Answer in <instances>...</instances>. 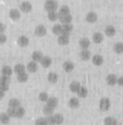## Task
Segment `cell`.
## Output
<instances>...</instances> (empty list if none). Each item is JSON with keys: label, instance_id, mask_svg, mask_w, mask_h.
Segmentation results:
<instances>
[{"label": "cell", "instance_id": "obj_1", "mask_svg": "<svg viewBox=\"0 0 123 125\" xmlns=\"http://www.w3.org/2000/svg\"><path fill=\"white\" fill-rule=\"evenodd\" d=\"M44 9L48 12H54L58 9V2L56 0H46L44 2Z\"/></svg>", "mask_w": 123, "mask_h": 125}, {"label": "cell", "instance_id": "obj_2", "mask_svg": "<svg viewBox=\"0 0 123 125\" xmlns=\"http://www.w3.org/2000/svg\"><path fill=\"white\" fill-rule=\"evenodd\" d=\"M110 106H111V101L109 98L107 97H103L100 99L99 101V109L100 111H102V112H107V111L110 110Z\"/></svg>", "mask_w": 123, "mask_h": 125}, {"label": "cell", "instance_id": "obj_3", "mask_svg": "<svg viewBox=\"0 0 123 125\" xmlns=\"http://www.w3.org/2000/svg\"><path fill=\"white\" fill-rule=\"evenodd\" d=\"M19 10L23 13H29L32 11V3L29 1H23L20 3V8Z\"/></svg>", "mask_w": 123, "mask_h": 125}, {"label": "cell", "instance_id": "obj_4", "mask_svg": "<svg viewBox=\"0 0 123 125\" xmlns=\"http://www.w3.org/2000/svg\"><path fill=\"white\" fill-rule=\"evenodd\" d=\"M9 17L13 21H18L20 19V17H21V11L19 9H11L9 11Z\"/></svg>", "mask_w": 123, "mask_h": 125}, {"label": "cell", "instance_id": "obj_5", "mask_svg": "<svg viewBox=\"0 0 123 125\" xmlns=\"http://www.w3.org/2000/svg\"><path fill=\"white\" fill-rule=\"evenodd\" d=\"M18 45L20 46V47H26V46L29 45V43H30V41H29V37L25 36V35H20L19 37H18Z\"/></svg>", "mask_w": 123, "mask_h": 125}, {"label": "cell", "instance_id": "obj_6", "mask_svg": "<svg viewBox=\"0 0 123 125\" xmlns=\"http://www.w3.org/2000/svg\"><path fill=\"white\" fill-rule=\"evenodd\" d=\"M91 62L96 66H101L103 64V57L100 54H95L93 56H91Z\"/></svg>", "mask_w": 123, "mask_h": 125}, {"label": "cell", "instance_id": "obj_7", "mask_svg": "<svg viewBox=\"0 0 123 125\" xmlns=\"http://www.w3.org/2000/svg\"><path fill=\"white\" fill-rule=\"evenodd\" d=\"M25 67H26V70H28L29 73H36L37 69H39V66H37V62H33V61L29 62H28V65H26Z\"/></svg>", "mask_w": 123, "mask_h": 125}, {"label": "cell", "instance_id": "obj_8", "mask_svg": "<svg viewBox=\"0 0 123 125\" xmlns=\"http://www.w3.org/2000/svg\"><path fill=\"white\" fill-rule=\"evenodd\" d=\"M80 105V101H79V98H76V97H73L69 99L68 101V106L70 109H78Z\"/></svg>", "mask_w": 123, "mask_h": 125}, {"label": "cell", "instance_id": "obj_9", "mask_svg": "<svg viewBox=\"0 0 123 125\" xmlns=\"http://www.w3.org/2000/svg\"><path fill=\"white\" fill-rule=\"evenodd\" d=\"M21 106V102L19 99L17 98H11L8 102V108H12V109H18Z\"/></svg>", "mask_w": 123, "mask_h": 125}, {"label": "cell", "instance_id": "obj_10", "mask_svg": "<svg viewBox=\"0 0 123 125\" xmlns=\"http://www.w3.org/2000/svg\"><path fill=\"white\" fill-rule=\"evenodd\" d=\"M34 33L36 36H44V35L46 34V28L43 25V24H40V25H37L36 28H35L34 30Z\"/></svg>", "mask_w": 123, "mask_h": 125}, {"label": "cell", "instance_id": "obj_11", "mask_svg": "<svg viewBox=\"0 0 123 125\" xmlns=\"http://www.w3.org/2000/svg\"><path fill=\"white\" fill-rule=\"evenodd\" d=\"M58 20L62 24H70L73 21V15L66 14V15H58Z\"/></svg>", "mask_w": 123, "mask_h": 125}, {"label": "cell", "instance_id": "obj_12", "mask_svg": "<svg viewBox=\"0 0 123 125\" xmlns=\"http://www.w3.org/2000/svg\"><path fill=\"white\" fill-rule=\"evenodd\" d=\"M97 20H98V15L93 11H90V12H88L86 14V21L89 22V23H95Z\"/></svg>", "mask_w": 123, "mask_h": 125}, {"label": "cell", "instance_id": "obj_13", "mask_svg": "<svg viewBox=\"0 0 123 125\" xmlns=\"http://www.w3.org/2000/svg\"><path fill=\"white\" fill-rule=\"evenodd\" d=\"M79 56H80L81 61L87 62L91 58V53H90V51H88V50H81L79 53Z\"/></svg>", "mask_w": 123, "mask_h": 125}, {"label": "cell", "instance_id": "obj_14", "mask_svg": "<svg viewBox=\"0 0 123 125\" xmlns=\"http://www.w3.org/2000/svg\"><path fill=\"white\" fill-rule=\"evenodd\" d=\"M106 81L109 86H114L117 84V81H118V77L114 75V73H109L106 78Z\"/></svg>", "mask_w": 123, "mask_h": 125}, {"label": "cell", "instance_id": "obj_15", "mask_svg": "<svg viewBox=\"0 0 123 125\" xmlns=\"http://www.w3.org/2000/svg\"><path fill=\"white\" fill-rule=\"evenodd\" d=\"M62 25H63V33L62 34L65 35V36H69L70 33H71V31H73V29H74L73 24L70 23V24H62Z\"/></svg>", "mask_w": 123, "mask_h": 125}, {"label": "cell", "instance_id": "obj_16", "mask_svg": "<svg viewBox=\"0 0 123 125\" xmlns=\"http://www.w3.org/2000/svg\"><path fill=\"white\" fill-rule=\"evenodd\" d=\"M63 68H64V70L66 73H71L74 70V68H75V64L70 61H66L63 64Z\"/></svg>", "mask_w": 123, "mask_h": 125}, {"label": "cell", "instance_id": "obj_17", "mask_svg": "<svg viewBox=\"0 0 123 125\" xmlns=\"http://www.w3.org/2000/svg\"><path fill=\"white\" fill-rule=\"evenodd\" d=\"M46 105L51 106V108H53V109H56L57 106H58V99H57L56 97H50L47 102H46Z\"/></svg>", "mask_w": 123, "mask_h": 125}, {"label": "cell", "instance_id": "obj_18", "mask_svg": "<svg viewBox=\"0 0 123 125\" xmlns=\"http://www.w3.org/2000/svg\"><path fill=\"white\" fill-rule=\"evenodd\" d=\"M13 73V68H11L10 66H4L1 67V75L2 76H7V77H11V75Z\"/></svg>", "mask_w": 123, "mask_h": 125}, {"label": "cell", "instance_id": "obj_19", "mask_svg": "<svg viewBox=\"0 0 123 125\" xmlns=\"http://www.w3.org/2000/svg\"><path fill=\"white\" fill-rule=\"evenodd\" d=\"M80 88H81V84L78 81H71L70 84H69V90L73 93H76V94H77V92L79 91Z\"/></svg>", "mask_w": 123, "mask_h": 125}, {"label": "cell", "instance_id": "obj_20", "mask_svg": "<svg viewBox=\"0 0 123 125\" xmlns=\"http://www.w3.org/2000/svg\"><path fill=\"white\" fill-rule=\"evenodd\" d=\"M44 55L42 52H40V51H35V52L32 53V61L35 62H41V61L43 59Z\"/></svg>", "mask_w": 123, "mask_h": 125}, {"label": "cell", "instance_id": "obj_21", "mask_svg": "<svg viewBox=\"0 0 123 125\" xmlns=\"http://www.w3.org/2000/svg\"><path fill=\"white\" fill-rule=\"evenodd\" d=\"M79 46L82 50H88L89 46H90V40L88 37H82L79 40Z\"/></svg>", "mask_w": 123, "mask_h": 125}, {"label": "cell", "instance_id": "obj_22", "mask_svg": "<svg viewBox=\"0 0 123 125\" xmlns=\"http://www.w3.org/2000/svg\"><path fill=\"white\" fill-rule=\"evenodd\" d=\"M115 32H117V31H115V28L113 25H107L106 29H104V34H106L107 36H109V37L114 36Z\"/></svg>", "mask_w": 123, "mask_h": 125}, {"label": "cell", "instance_id": "obj_23", "mask_svg": "<svg viewBox=\"0 0 123 125\" xmlns=\"http://www.w3.org/2000/svg\"><path fill=\"white\" fill-rule=\"evenodd\" d=\"M103 41V34L101 32H96L92 35V42L96 44H100Z\"/></svg>", "mask_w": 123, "mask_h": 125}, {"label": "cell", "instance_id": "obj_24", "mask_svg": "<svg viewBox=\"0 0 123 125\" xmlns=\"http://www.w3.org/2000/svg\"><path fill=\"white\" fill-rule=\"evenodd\" d=\"M25 70H26V67L24 66L23 64H17V65H14V67H13V71H14L17 75L25 73Z\"/></svg>", "mask_w": 123, "mask_h": 125}, {"label": "cell", "instance_id": "obj_25", "mask_svg": "<svg viewBox=\"0 0 123 125\" xmlns=\"http://www.w3.org/2000/svg\"><path fill=\"white\" fill-rule=\"evenodd\" d=\"M10 120L11 117L7 114L6 112H2L0 113V124H3V125H7L10 123Z\"/></svg>", "mask_w": 123, "mask_h": 125}, {"label": "cell", "instance_id": "obj_26", "mask_svg": "<svg viewBox=\"0 0 123 125\" xmlns=\"http://www.w3.org/2000/svg\"><path fill=\"white\" fill-rule=\"evenodd\" d=\"M47 81L50 82V83H56V82L58 81V75H57L56 73H54V71L50 73L47 75Z\"/></svg>", "mask_w": 123, "mask_h": 125}, {"label": "cell", "instance_id": "obj_27", "mask_svg": "<svg viewBox=\"0 0 123 125\" xmlns=\"http://www.w3.org/2000/svg\"><path fill=\"white\" fill-rule=\"evenodd\" d=\"M103 125H119L118 120L113 116H107L103 120Z\"/></svg>", "mask_w": 123, "mask_h": 125}, {"label": "cell", "instance_id": "obj_28", "mask_svg": "<svg viewBox=\"0 0 123 125\" xmlns=\"http://www.w3.org/2000/svg\"><path fill=\"white\" fill-rule=\"evenodd\" d=\"M57 43L62 46L67 45V44L69 43V36H65V35H63V34L59 35V36L57 37Z\"/></svg>", "mask_w": 123, "mask_h": 125}, {"label": "cell", "instance_id": "obj_29", "mask_svg": "<svg viewBox=\"0 0 123 125\" xmlns=\"http://www.w3.org/2000/svg\"><path fill=\"white\" fill-rule=\"evenodd\" d=\"M52 32L54 33L55 35L59 36V35L63 33V25L62 24H54L53 28H52Z\"/></svg>", "mask_w": 123, "mask_h": 125}, {"label": "cell", "instance_id": "obj_30", "mask_svg": "<svg viewBox=\"0 0 123 125\" xmlns=\"http://www.w3.org/2000/svg\"><path fill=\"white\" fill-rule=\"evenodd\" d=\"M66 14H70V9L68 6H62L58 9V15H66Z\"/></svg>", "mask_w": 123, "mask_h": 125}, {"label": "cell", "instance_id": "obj_31", "mask_svg": "<svg viewBox=\"0 0 123 125\" xmlns=\"http://www.w3.org/2000/svg\"><path fill=\"white\" fill-rule=\"evenodd\" d=\"M41 65L44 67V68H47L52 65V58L50 56H44L43 59L41 61Z\"/></svg>", "mask_w": 123, "mask_h": 125}, {"label": "cell", "instance_id": "obj_32", "mask_svg": "<svg viewBox=\"0 0 123 125\" xmlns=\"http://www.w3.org/2000/svg\"><path fill=\"white\" fill-rule=\"evenodd\" d=\"M25 114V109L23 106H20V108L15 109V119H22Z\"/></svg>", "mask_w": 123, "mask_h": 125}, {"label": "cell", "instance_id": "obj_33", "mask_svg": "<svg viewBox=\"0 0 123 125\" xmlns=\"http://www.w3.org/2000/svg\"><path fill=\"white\" fill-rule=\"evenodd\" d=\"M113 51H114V53H117V54H122L123 53V43L122 42L115 43L114 45H113Z\"/></svg>", "mask_w": 123, "mask_h": 125}, {"label": "cell", "instance_id": "obj_34", "mask_svg": "<svg viewBox=\"0 0 123 125\" xmlns=\"http://www.w3.org/2000/svg\"><path fill=\"white\" fill-rule=\"evenodd\" d=\"M54 110H55V109L51 108V106L46 105V104L43 106V113L46 115V116H50V115H54V114H55V113H54Z\"/></svg>", "mask_w": 123, "mask_h": 125}, {"label": "cell", "instance_id": "obj_35", "mask_svg": "<svg viewBox=\"0 0 123 125\" xmlns=\"http://www.w3.org/2000/svg\"><path fill=\"white\" fill-rule=\"evenodd\" d=\"M54 119H55V125H62L64 123V116L61 113H55Z\"/></svg>", "mask_w": 123, "mask_h": 125}, {"label": "cell", "instance_id": "obj_36", "mask_svg": "<svg viewBox=\"0 0 123 125\" xmlns=\"http://www.w3.org/2000/svg\"><path fill=\"white\" fill-rule=\"evenodd\" d=\"M17 79L19 82L23 83V82H26L29 80V75L28 73H20V75H17Z\"/></svg>", "mask_w": 123, "mask_h": 125}, {"label": "cell", "instance_id": "obj_37", "mask_svg": "<svg viewBox=\"0 0 123 125\" xmlns=\"http://www.w3.org/2000/svg\"><path fill=\"white\" fill-rule=\"evenodd\" d=\"M77 95H78V98H86L87 95H88V89L86 88V87H82L81 86V88L79 89V91L77 92Z\"/></svg>", "mask_w": 123, "mask_h": 125}, {"label": "cell", "instance_id": "obj_38", "mask_svg": "<svg viewBox=\"0 0 123 125\" xmlns=\"http://www.w3.org/2000/svg\"><path fill=\"white\" fill-rule=\"evenodd\" d=\"M47 19L50 20V21H52V22L56 21V20L58 19V12H57V11H54V12H48L47 13Z\"/></svg>", "mask_w": 123, "mask_h": 125}, {"label": "cell", "instance_id": "obj_39", "mask_svg": "<svg viewBox=\"0 0 123 125\" xmlns=\"http://www.w3.org/2000/svg\"><path fill=\"white\" fill-rule=\"evenodd\" d=\"M48 98H50V95H48L47 92H41L39 94V100L41 102H47Z\"/></svg>", "mask_w": 123, "mask_h": 125}, {"label": "cell", "instance_id": "obj_40", "mask_svg": "<svg viewBox=\"0 0 123 125\" xmlns=\"http://www.w3.org/2000/svg\"><path fill=\"white\" fill-rule=\"evenodd\" d=\"M34 125H48V123L46 117H39V119L35 120Z\"/></svg>", "mask_w": 123, "mask_h": 125}, {"label": "cell", "instance_id": "obj_41", "mask_svg": "<svg viewBox=\"0 0 123 125\" xmlns=\"http://www.w3.org/2000/svg\"><path fill=\"white\" fill-rule=\"evenodd\" d=\"M6 113L11 117V119H12V117H15V109L8 108L7 109V111H6Z\"/></svg>", "mask_w": 123, "mask_h": 125}, {"label": "cell", "instance_id": "obj_42", "mask_svg": "<svg viewBox=\"0 0 123 125\" xmlns=\"http://www.w3.org/2000/svg\"><path fill=\"white\" fill-rule=\"evenodd\" d=\"M11 81V78L10 77H7V76H0V82H4V83H9L10 84Z\"/></svg>", "mask_w": 123, "mask_h": 125}, {"label": "cell", "instance_id": "obj_43", "mask_svg": "<svg viewBox=\"0 0 123 125\" xmlns=\"http://www.w3.org/2000/svg\"><path fill=\"white\" fill-rule=\"evenodd\" d=\"M0 90L6 92L9 90V83H4V82H0Z\"/></svg>", "mask_w": 123, "mask_h": 125}, {"label": "cell", "instance_id": "obj_44", "mask_svg": "<svg viewBox=\"0 0 123 125\" xmlns=\"http://www.w3.org/2000/svg\"><path fill=\"white\" fill-rule=\"evenodd\" d=\"M46 120H47L48 125H55V119L54 115H50V116H46Z\"/></svg>", "mask_w": 123, "mask_h": 125}, {"label": "cell", "instance_id": "obj_45", "mask_svg": "<svg viewBox=\"0 0 123 125\" xmlns=\"http://www.w3.org/2000/svg\"><path fill=\"white\" fill-rule=\"evenodd\" d=\"M7 35L6 34H3V33H2V34H0V45H2V44H4L7 42Z\"/></svg>", "mask_w": 123, "mask_h": 125}, {"label": "cell", "instance_id": "obj_46", "mask_svg": "<svg viewBox=\"0 0 123 125\" xmlns=\"http://www.w3.org/2000/svg\"><path fill=\"white\" fill-rule=\"evenodd\" d=\"M117 84H119L120 87H123V76H121V77H118Z\"/></svg>", "mask_w": 123, "mask_h": 125}, {"label": "cell", "instance_id": "obj_47", "mask_svg": "<svg viewBox=\"0 0 123 125\" xmlns=\"http://www.w3.org/2000/svg\"><path fill=\"white\" fill-rule=\"evenodd\" d=\"M4 31H6V25H4L3 23H1V22H0V34H2Z\"/></svg>", "mask_w": 123, "mask_h": 125}, {"label": "cell", "instance_id": "obj_48", "mask_svg": "<svg viewBox=\"0 0 123 125\" xmlns=\"http://www.w3.org/2000/svg\"><path fill=\"white\" fill-rule=\"evenodd\" d=\"M3 97H4V92H3V91L0 90V100L3 99Z\"/></svg>", "mask_w": 123, "mask_h": 125}]
</instances>
